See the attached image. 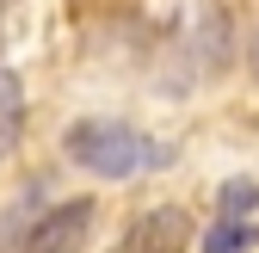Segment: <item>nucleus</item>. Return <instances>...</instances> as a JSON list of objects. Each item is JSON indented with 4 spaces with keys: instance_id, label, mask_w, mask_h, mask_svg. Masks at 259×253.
Wrapping results in <instances>:
<instances>
[{
    "instance_id": "1",
    "label": "nucleus",
    "mask_w": 259,
    "mask_h": 253,
    "mask_svg": "<svg viewBox=\"0 0 259 253\" xmlns=\"http://www.w3.org/2000/svg\"><path fill=\"white\" fill-rule=\"evenodd\" d=\"M62 154H68L80 173H93V179H136V173H154V167L173 161L167 142H154L148 130L117 123V117H80V123H68Z\"/></svg>"
},
{
    "instance_id": "2",
    "label": "nucleus",
    "mask_w": 259,
    "mask_h": 253,
    "mask_svg": "<svg viewBox=\"0 0 259 253\" xmlns=\"http://www.w3.org/2000/svg\"><path fill=\"white\" fill-rule=\"evenodd\" d=\"M87 229H93V198H74V204H56L50 216H37V223L25 229L19 253H80Z\"/></svg>"
},
{
    "instance_id": "3",
    "label": "nucleus",
    "mask_w": 259,
    "mask_h": 253,
    "mask_svg": "<svg viewBox=\"0 0 259 253\" xmlns=\"http://www.w3.org/2000/svg\"><path fill=\"white\" fill-rule=\"evenodd\" d=\"M185 241H191V216L179 204H160V210L136 216L111 253H185Z\"/></svg>"
},
{
    "instance_id": "4",
    "label": "nucleus",
    "mask_w": 259,
    "mask_h": 253,
    "mask_svg": "<svg viewBox=\"0 0 259 253\" xmlns=\"http://www.w3.org/2000/svg\"><path fill=\"white\" fill-rule=\"evenodd\" d=\"M19 130H25V87L13 68H0V161L19 148Z\"/></svg>"
},
{
    "instance_id": "5",
    "label": "nucleus",
    "mask_w": 259,
    "mask_h": 253,
    "mask_svg": "<svg viewBox=\"0 0 259 253\" xmlns=\"http://www.w3.org/2000/svg\"><path fill=\"white\" fill-rule=\"evenodd\" d=\"M253 241H259V229L247 223V216H222V223L204 235V253H247Z\"/></svg>"
},
{
    "instance_id": "6",
    "label": "nucleus",
    "mask_w": 259,
    "mask_h": 253,
    "mask_svg": "<svg viewBox=\"0 0 259 253\" xmlns=\"http://www.w3.org/2000/svg\"><path fill=\"white\" fill-rule=\"evenodd\" d=\"M259 204V192H253V179H235V185H222V216H247Z\"/></svg>"
},
{
    "instance_id": "7",
    "label": "nucleus",
    "mask_w": 259,
    "mask_h": 253,
    "mask_svg": "<svg viewBox=\"0 0 259 253\" xmlns=\"http://www.w3.org/2000/svg\"><path fill=\"white\" fill-rule=\"evenodd\" d=\"M253 68H259V44H253Z\"/></svg>"
}]
</instances>
